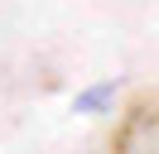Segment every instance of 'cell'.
<instances>
[{"instance_id": "obj_1", "label": "cell", "mask_w": 159, "mask_h": 154, "mask_svg": "<svg viewBox=\"0 0 159 154\" xmlns=\"http://www.w3.org/2000/svg\"><path fill=\"white\" fill-rule=\"evenodd\" d=\"M111 154H159V92H145L125 106Z\"/></svg>"}]
</instances>
